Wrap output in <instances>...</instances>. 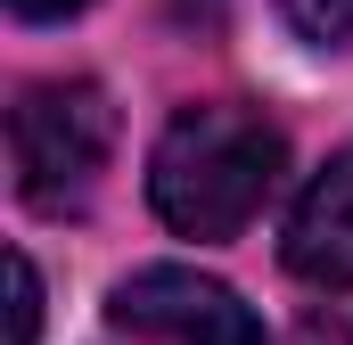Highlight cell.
<instances>
[{"label": "cell", "instance_id": "6da1fadb", "mask_svg": "<svg viewBox=\"0 0 353 345\" xmlns=\"http://www.w3.org/2000/svg\"><path fill=\"white\" fill-rule=\"evenodd\" d=\"M288 140L255 107H181L148 157V206L181 239H239L279 189Z\"/></svg>", "mask_w": 353, "mask_h": 345}, {"label": "cell", "instance_id": "7a4b0ae2", "mask_svg": "<svg viewBox=\"0 0 353 345\" xmlns=\"http://www.w3.org/2000/svg\"><path fill=\"white\" fill-rule=\"evenodd\" d=\"M115 148V107L99 83H33L8 115V157H17V197L33 214H74Z\"/></svg>", "mask_w": 353, "mask_h": 345}, {"label": "cell", "instance_id": "3957f363", "mask_svg": "<svg viewBox=\"0 0 353 345\" xmlns=\"http://www.w3.org/2000/svg\"><path fill=\"white\" fill-rule=\"evenodd\" d=\"M107 321L132 329V337H148V345H271L263 321H255L222 279L181 271V263H148V271H132V279L115 288Z\"/></svg>", "mask_w": 353, "mask_h": 345}, {"label": "cell", "instance_id": "277c9868", "mask_svg": "<svg viewBox=\"0 0 353 345\" xmlns=\"http://www.w3.org/2000/svg\"><path fill=\"white\" fill-rule=\"evenodd\" d=\"M279 255H288L296 279H312V288H353V148H337L329 165L304 181Z\"/></svg>", "mask_w": 353, "mask_h": 345}, {"label": "cell", "instance_id": "5b68a950", "mask_svg": "<svg viewBox=\"0 0 353 345\" xmlns=\"http://www.w3.org/2000/svg\"><path fill=\"white\" fill-rule=\"evenodd\" d=\"M304 41H353V0H279Z\"/></svg>", "mask_w": 353, "mask_h": 345}, {"label": "cell", "instance_id": "8992f818", "mask_svg": "<svg viewBox=\"0 0 353 345\" xmlns=\"http://www.w3.org/2000/svg\"><path fill=\"white\" fill-rule=\"evenodd\" d=\"M296 345H353V304H329V313H304Z\"/></svg>", "mask_w": 353, "mask_h": 345}, {"label": "cell", "instance_id": "52a82bcc", "mask_svg": "<svg viewBox=\"0 0 353 345\" xmlns=\"http://www.w3.org/2000/svg\"><path fill=\"white\" fill-rule=\"evenodd\" d=\"M33 329H41V279H33V263L17 255V345H33Z\"/></svg>", "mask_w": 353, "mask_h": 345}, {"label": "cell", "instance_id": "ba28073f", "mask_svg": "<svg viewBox=\"0 0 353 345\" xmlns=\"http://www.w3.org/2000/svg\"><path fill=\"white\" fill-rule=\"evenodd\" d=\"M17 17H74V8H90V0H8Z\"/></svg>", "mask_w": 353, "mask_h": 345}]
</instances>
